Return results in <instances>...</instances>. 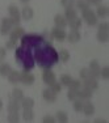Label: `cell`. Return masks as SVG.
I'll return each instance as SVG.
<instances>
[{
	"instance_id": "cell-16",
	"label": "cell",
	"mask_w": 109,
	"mask_h": 123,
	"mask_svg": "<svg viewBox=\"0 0 109 123\" xmlns=\"http://www.w3.org/2000/svg\"><path fill=\"white\" fill-rule=\"evenodd\" d=\"M82 111H83L87 117L93 115V113H95V106H93L92 102H89L87 99V102H84V104H83V110H82Z\"/></svg>"
},
{
	"instance_id": "cell-8",
	"label": "cell",
	"mask_w": 109,
	"mask_h": 123,
	"mask_svg": "<svg viewBox=\"0 0 109 123\" xmlns=\"http://www.w3.org/2000/svg\"><path fill=\"white\" fill-rule=\"evenodd\" d=\"M50 36H51V38H54V39H57V41H64L67 37V34H66V31H64V29L55 26V28H53V30L50 31Z\"/></svg>"
},
{
	"instance_id": "cell-25",
	"label": "cell",
	"mask_w": 109,
	"mask_h": 123,
	"mask_svg": "<svg viewBox=\"0 0 109 123\" xmlns=\"http://www.w3.org/2000/svg\"><path fill=\"white\" fill-rule=\"evenodd\" d=\"M11 71H12V68H11V66L8 63H1L0 64V75L1 76H8Z\"/></svg>"
},
{
	"instance_id": "cell-23",
	"label": "cell",
	"mask_w": 109,
	"mask_h": 123,
	"mask_svg": "<svg viewBox=\"0 0 109 123\" xmlns=\"http://www.w3.org/2000/svg\"><path fill=\"white\" fill-rule=\"evenodd\" d=\"M63 16L66 17L67 22H68V21H71V20H74L75 17H78V14H76V11L74 9V8H66Z\"/></svg>"
},
{
	"instance_id": "cell-18",
	"label": "cell",
	"mask_w": 109,
	"mask_h": 123,
	"mask_svg": "<svg viewBox=\"0 0 109 123\" xmlns=\"http://www.w3.org/2000/svg\"><path fill=\"white\" fill-rule=\"evenodd\" d=\"M20 105H21L22 109H33L34 106V99L30 97H24L20 101Z\"/></svg>"
},
{
	"instance_id": "cell-9",
	"label": "cell",
	"mask_w": 109,
	"mask_h": 123,
	"mask_svg": "<svg viewBox=\"0 0 109 123\" xmlns=\"http://www.w3.org/2000/svg\"><path fill=\"white\" fill-rule=\"evenodd\" d=\"M20 81L25 85H32L34 83V76L32 74H29V71L20 72Z\"/></svg>"
},
{
	"instance_id": "cell-20",
	"label": "cell",
	"mask_w": 109,
	"mask_h": 123,
	"mask_svg": "<svg viewBox=\"0 0 109 123\" xmlns=\"http://www.w3.org/2000/svg\"><path fill=\"white\" fill-rule=\"evenodd\" d=\"M66 38H67V39H68L71 43H76V42H79V39H80V33H79L78 30H71Z\"/></svg>"
},
{
	"instance_id": "cell-10",
	"label": "cell",
	"mask_w": 109,
	"mask_h": 123,
	"mask_svg": "<svg viewBox=\"0 0 109 123\" xmlns=\"http://www.w3.org/2000/svg\"><path fill=\"white\" fill-rule=\"evenodd\" d=\"M89 74H91V77H93V79H97L100 76V66H99V62L97 60H92L89 63Z\"/></svg>"
},
{
	"instance_id": "cell-11",
	"label": "cell",
	"mask_w": 109,
	"mask_h": 123,
	"mask_svg": "<svg viewBox=\"0 0 109 123\" xmlns=\"http://www.w3.org/2000/svg\"><path fill=\"white\" fill-rule=\"evenodd\" d=\"M92 93H93V90L83 86V89L78 90V98L82 99V101H87V99H89L91 97H92Z\"/></svg>"
},
{
	"instance_id": "cell-38",
	"label": "cell",
	"mask_w": 109,
	"mask_h": 123,
	"mask_svg": "<svg viewBox=\"0 0 109 123\" xmlns=\"http://www.w3.org/2000/svg\"><path fill=\"white\" fill-rule=\"evenodd\" d=\"M67 98L70 101H74V99L78 98V90H74V89H70L68 93H67Z\"/></svg>"
},
{
	"instance_id": "cell-21",
	"label": "cell",
	"mask_w": 109,
	"mask_h": 123,
	"mask_svg": "<svg viewBox=\"0 0 109 123\" xmlns=\"http://www.w3.org/2000/svg\"><path fill=\"white\" fill-rule=\"evenodd\" d=\"M11 98L14 99V101H21L22 98H24V92H22L21 89H19V88H14L12 90V94H11Z\"/></svg>"
},
{
	"instance_id": "cell-4",
	"label": "cell",
	"mask_w": 109,
	"mask_h": 123,
	"mask_svg": "<svg viewBox=\"0 0 109 123\" xmlns=\"http://www.w3.org/2000/svg\"><path fill=\"white\" fill-rule=\"evenodd\" d=\"M8 13H9V18L12 20L13 25H19L20 20H21V14H20V9L14 4L8 7Z\"/></svg>"
},
{
	"instance_id": "cell-39",
	"label": "cell",
	"mask_w": 109,
	"mask_h": 123,
	"mask_svg": "<svg viewBox=\"0 0 109 123\" xmlns=\"http://www.w3.org/2000/svg\"><path fill=\"white\" fill-rule=\"evenodd\" d=\"M79 75H80V79H87V77H91V74H89V69L88 68H82L80 72H79Z\"/></svg>"
},
{
	"instance_id": "cell-46",
	"label": "cell",
	"mask_w": 109,
	"mask_h": 123,
	"mask_svg": "<svg viewBox=\"0 0 109 123\" xmlns=\"http://www.w3.org/2000/svg\"><path fill=\"white\" fill-rule=\"evenodd\" d=\"M20 1H21V3H24V4H26V3H29L30 0H20Z\"/></svg>"
},
{
	"instance_id": "cell-24",
	"label": "cell",
	"mask_w": 109,
	"mask_h": 123,
	"mask_svg": "<svg viewBox=\"0 0 109 123\" xmlns=\"http://www.w3.org/2000/svg\"><path fill=\"white\" fill-rule=\"evenodd\" d=\"M67 25L71 28V30H78L79 28L82 26V18H79V17H75L74 20L67 22Z\"/></svg>"
},
{
	"instance_id": "cell-15",
	"label": "cell",
	"mask_w": 109,
	"mask_h": 123,
	"mask_svg": "<svg viewBox=\"0 0 109 123\" xmlns=\"http://www.w3.org/2000/svg\"><path fill=\"white\" fill-rule=\"evenodd\" d=\"M54 24L57 28H62V29H64L67 26V20H66V17L63 16V14H55V17H54Z\"/></svg>"
},
{
	"instance_id": "cell-1",
	"label": "cell",
	"mask_w": 109,
	"mask_h": 123,
	"mask_svg": "<svg viewBox=\"0 0 109 123\" xmlns=\"http://www.w3.org/2000/svg\"><path fill=\"white\" fill-rule=\"evenodd\" d=\"M34 60L40 64V67H42L45 69V68H50L51 66H54L59 60V58H58L57 50L53 47L51 45H45L42 47L36 49Z\"/></svg>"
},
{
	"instance_id": "cell-36",
	"label": "cell",
	"mask_w": 109,
	"mask_h": 123,
	"mask_svg": "<svg viewBox=\"0 0 109 123\" xmlns=\"http://www.w3.org/2000/svg\"><path fill=\"white\" fill-rule=\"evenodd\" d=\"M100 76H101L102 79H109V67L108 66H105V67H102L101 69H100Z\"/></svg>"
},
{
	"instance_id": "cell-43",
	"label": "cell",
	"mask_w": 109,
	"mask_h": 123,
	"mask_svg": "<svg viewBox=\"0 0 109 123\" xmlns=\"http://www.w3.org/2000/svg\"><path fill=\"white\" fill-rule=\"evenodd\" d=\"M14 45H16V42H13V41H8L7 42V45H5V49H9V50H12V49H14Z\"/></svg>"
},
{
	"instance_id": "cell-47",
	"label": "cell",
	"mask_w": 109,
	"mask_h": 123,
	"mask_svg": "<svg viewBox=\"0 0 109 123\" xmlns=\"http://www.w3.org/2000/svg\"><path fill=\"white\" fill-rule=\"evenodd\" d=\"M1 109H3V101L0 99V110H1Z\"/></svg>"
},
{
	"instance_id": "cell-13",
	"label": "cell",
	"mask_w": 109,
	"mask_h": 123,
	"mask_svg": "<svg viewBox=\"0 0 109 123\" xmlns=\"http://www.w3.org/2000/svg\"><path fill=\"white\" fill-rule=\"evenodd\" d=\"M20 14H21V18H24L25 21H29V20H32L33 18V16H34V12H33V8H30V7H24L21 9V12H20Z\"/></svg>"
},
{
	"instance_id": "cell-27",
	"label": "cell",
	"mask_w": 109,
	"mask_h": 123,
	"mask_svg": "<svg viewBox=\"0 0 109 123\" xmlns=\"http://www.w3.org/2000/svg\"><path fill=\"white\" fill-rule=\"evenodd\" d=\"M97 39L99 42H107L109 39V33L108 31H97Z\"/></svg>"
},
{
	"instance_id": "cell-26",
	"label": "cell",
	"mask_w": 109,
	"mask_h": 123,
	"mask_svg": "<svg viewBox=\"0 0 109 123\" xmlns=\"http://www.w3.org/2000/svg\"><path fill=\"white\" fill-rule=\"evenodd\" d=\"M22 118L25 119V121H33L34 118V113H33V109H24L22 111Z\"/></svg>"
},
{
	"instance_id": "cell-35",
	"label": "cell",
	"mask_w": 109,
	"mask_h": 123,
	"mask_svg": "<svg viewBox=\"0 0 109 123\" xmlns=\"http://www.w3.org/2000/svg\"><path fill=\"white\" fill-rule=\"evenodd\" d=\"M49 86H50V89H51L54 93H59L61 90H62V84L61 83H57V81H54L53 84H50Z\"/></svg>"
},
{
	"instance_id": "cell-17",
	"label": "cell",
	"mask_w": 109,
	"mask_h": 123,
	"mask_svg": "<svg viewBox=\"0 0 109 123\" xmlns=\"http://www.w3.org/2000/svg\"><path fill=\"white\" fill-rule=\"evenodd\" d=\"M20 107H21V105H20L19 101H14V99H11L9 102H8L7 105V109L9 113H19Z\"/></svg>"
},
{
	"instance_id": "cell-28",
	"label": "cell",
	"mask_w": 109,
	"mask_h": 123,
	"mask_svg": "<svg viewBox=\"0 0 109 123\" xmlns=\"http://www.w3.org/2000/svg\"><path fill=\"white\" fill-rule=\"evenodd\" d=\"M76 8L80 9V11H85V9L89 8V4L87 3V0H78V1H76Z\"/></svg>"
},
{
	"instance_id": "cell-30",
	"label": "cell",
	"mask_w": 109,
	"mask_h": 123,
	"mask_svg": "<svg viewBox=\"0 0 109 123\" xmlns=\"http://www.w3.org/2000/svg\"><path fill=\"white\" fill-rule=\"evenodd\" d=\"M74 110L75 111H82L83 110V104H84V101H82V99H79V98H76V99H74Z\"/></svg>"
},
{
	"instance_id": "cell-19",
	"label": "cell",
	"mask_w": 109,
	"mask_h": 123,
	"mask_svg": "<svg viewBox=\"0 0 109 123\" xmlns=\"http://www.w3.org/2000/svg\"><path fill=\"white\" fill-rule=\"evenodd\" d=\"M108 7L107 5H102V4H99L97 5V9H96V16L97 17H101V18H104V17L108 16Z\"/></svg>"
},
{
	"instance_id": "cell-31",
	"label": "cell",
	"mask_w": 109,
	"mask_h": 123,
	"mask_svg": "<svg viewBox=\"0 0 109 123\" xmlns=\"http://www.w3.org/2000/svg\"><path fill=\"white\" fill-rule=\"evenodd\" d=\"M58 58H59L62 62H67L70 59V52L67 51V50H61V51L58 52Z\"/></svg>"
},
{
	"instance_id": "cell-42",
	"label": "cell",
	"mask_w": 109,
	"mask_h": 123,
	"mask_svg": "<svg viewBox=\"0 0 109 123\" xmlns=\"http://www.w3.org/2000/svg\"><path fill=\"white\" fill-rule=\"evenodd\" d=\"M5 55H7V49L4 47H0V63L5 59Z\"/></svg>"
},
{
	"instance_id": "cell-45",
	"label": "cell",
	"mask_w": 109,
	"mask_h": 123,
	"mask_svg": "<svg viewBox=\"0 0 109 123\" xmlns=\"http://www.w3.org/2000/svg\"><path fill=\"white\" fill-rule=\"evenodd\" d=\"M95 123H107V121H105L104 118H96L95 119Z\"/></svg>"
},
{
	"instance_id": "cell-34",
	"label": "cell",
	"mask_w": 109,
	"mask_h": 123,
	"mask_svg": "<svg viewBox=\"0 0 109 123\" xmlns=\"http://www.w3.org/2000/svg\"><path fill=\"white\" fill-rule=\"evenodd\" d=\"M8 122H9V123H17V122H20L19 113H9V115H8Z\"/></svg>"
},
{
	"instance_id": "cell-40",
	"label": "cell",
	"mask_w": 109,
	"mask_h": 123,
	"mask_svg": "<svg viewBox=\"0 0 109 123\" xmlns=\"http://www.w3.org/2000/svg\"><path fill=\"white\" fill-rule=\"evenodd\" d=\"M97 28H99V31H109V24L108 22H100Z\"/></svg>"
},
{
	"instance_id": "cell-41",
	"label": "cell",
	"mask_w": 109,
	"mask_h": 123,
	"mask_svg": "<svg viewBox=\"0 0 109 123\" xmlns=\"http://www.w3.org/2000/svg\"><path fill=\"white\" fill-rule=\"evenodd\" d=\"M42 122L43 123H54L55 122V118L53 115H45L42 118Z\"/></svg>"
},
{
	"instance_id": "cell-22",
	"label": "cell",
	"mask_w": 109,
	"mask_h": 123,
	"mask_svg": "<svg viewBox=\"0 0 109 123\" xmlns=\"http://www.w3.org/2000/svg\"><path fill=\"white\" fill-rule=\"evenodd\" d=\"M8 77V81H9L11 84H17L20 81V72L17 71H11L9 75L7 76Z\"/></svg>"
},
{
	"instance_id": "cell-32",
	"label": "cell",
	"mask_w": 109,
	"mask_h": 123,
	"mask_svg": "<svg viewBox=\"0 0 109 123\" xmlns=\"http://www.w3.org/2000/svg\"><path fill=\"white\" fill-rule=\"evenodd\" d=\"M71 81H72V77L70 75H62L61 76V84H62V85L68 86L70 84H71Z\"/></svg>"
},
{
	"instance_id": "cell-5",
	"label": "cell",
	"mask_w": 109,
	"mask_h": 123,
	"mask_svg": "<svg viewBox=\"0 0 109 123\" xmlns=\"http://www.w3.org/2000/svg\"><path fill=\"white\" fill-rule=\"evenodd\" d=\"M12 28H13L12 20H11L9 17H4V18L1 20V26H0V33H1V36L9 34V31L12 30Z\"/></svg>"
},
{
	"instance_id": "cell-33",
	"label": "cell",
	"mask_w": 109,
	"mask_h": 123,
	"mask_svg": "<svg viewBox=\"0 0 109 123\" xmlns=\"http://www.w3.org/2000/svg\"><path fill=\"white\" fill-rule=\"evenodd\" d=\"M68 88L70 89H74V90H79L82 88V81L78 80V79H75V80L72 79V81H71V84L68 85Z\"/></svg>"
},
{
	"instance_id": "cell-37",
	"label": "cell",
	"mask_w": 109,
	"mask_h": 123,
	"mask_svg": "<svg viewBox=\"0 0 109 123\" xmlns=\"http://www.w3.org/2000/svg\"><path fill=\"white\" fill-rule=\"evenodd\" d=\"M61 4L64 8H74L75 5V0H61Z\"/></svg>"
},
{
	"instance_id": "cell-6",
	"label": "cell",
	"mask_w": 109,
	"mask_h": 123,
	"mask_svg": "<svg viewBox=\"0 0 109 123\" xmlns=\"http://www.w3.org/2000/svg\"><path fill=\"white\" fill-rule=\"evenodd\" d=\"M24 34H25L24 29L21 26H16V28H12V30L9 31V39L13 41V42H17Z\"/></svg>"
},
{
	"instance_id": "cell-14",
	"label": "cell",
	"mask_w": 109,
	"mask_h": 123,
	"mask_svg": "<svg viewBox=\"0 0 109 123\" xmlns=\"http://www.w3.org/2000/svg\"><path fill=\"white\" fill-rule=\"evenodd\" d=\"M42 97L46 102H55L57 101V93H54L51 89H45L42 92Z\"/></svg>"
},
{
	"instance_id": "cell-29",
	"label": "cell",
	"mask_w": 109,
	"mask_h": 123,
	"mask_svg": "<svg viewBox=\"0 0 109 123\" xmlns=\"http://www.w3.org/2000/svg\"><path fill=\"white\" fill-rule=\"evenodd\" d=\"M57 121L61 122V123H66L67 121H68V117H67V114L64 113V111H58L57 113Z\"/></svg>"
},
{
	"instance_id": "cell-44",
	"label": "cell",
	"mask_w": 109,
	"mask_h": 123,
	"mask_svg": "<svg viewBox=\"0 0 109 123\" xmlns=\"http://www.w3.org/2000/svg\"><path fill=\"white\" fill-rule=\"evenodd\" d=\"M101 1H102V0H87V3H88L89 5H91V4H92V5H99Z\"/></svg>"
},
{
	"instance_id": "cell-12",
	"label": "cell",
	"mask_w": 109,
	"mask_h": 123,
	"mask_svg": "<svg viewBox=\"0 0 109 123\" xmlns=\"http://www.w3.org/2000/svg\"><path fill=\"white\" fill-rule=\"evenodd\" d=\"M82 85L88 88V89H91V90H96L97 88H99V83H97V80L93 77H87V79H84V83L82 84Z\"/></svg>"
},
{
	"instance_id": "cell-7",
	"label": "cell",
	"mask_w": 109,
	"mask_h": 123,
	"mask_svg": "<svg viewBox=\"0 0 109 123\" xmlns=\"http://www.w3.org/2000/svg\"><path fill=\"white\" fill-rule=\"evenodd\" d=\"M42 80L45 84H48V85H50V84H53L54 81H57V79H55V74L51 71L50 68H45L42 72Z\"/></svg>"
},
{
	"instance_id": "cell-2",
	"label": "cell",
	"mask_w": 109,
	"mask_h": 123,
	"mask_svg": "<svg viewBox=\"0 0 109 123\" xmlns=\"http://www.w3.org/2000/svg\"><path fill=\"white\" fill-rule=\"evenodd\" d=\"M21 46L25 47H34V46H40L41 43L45 42L43 36H37V34H24L21 38Z\"/></svg>"
},
{
	"instance_id": "cell-3",
	"label": "cell",
	"mask_w": 109,
	"mask_h": 123,
	"mask_svg": "<svg viewBox=\"0 0 109 123\" xmlns=\"http://www.w3.org/2000/svg\"><path fill=\"white\" fill-rule=\"evenodd\" d=\"M82 13H83V20L89 26H95L97 24V16L92 9L88 8V9H85V11H82Z\"/></svg>"
}]
</instances>
